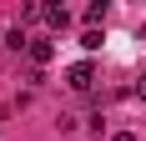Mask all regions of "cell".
I'll use <instances>...</instances> for the list:
<instances>
[{"instance_id":"6da1fadb","label":"cell","mask_w":146,"mask_h":141,"mask_svg":"<svg viewBox=\"0 0 146 141\" xmlns=\"http://www.w3.org/2000/svg\"><path fill=\"white\" fill-rule=\"evenodd\" d=\"M66 81H71V91H91V81H96V66H91V61H76V66L66 70Z\"/></svg>"},{"instance_id":"7a4b0ae2","label":"cell","mask_w":146,"mask_h":141,"mask_svg":"<svg viewBox=\"0 0 146 141\" xmlns=\"http://www.w3.org/2000/svg\"><path fill=\"white\" fill-rule=\"evenodd\" d=\"M45 20H50L56 30H66L71 25V10H66V5H45Z\"/></svg>"},{"instance_id":"3957f363","label":"cell","mask_w":146,"mask_h":141,"mask_svg":"<svg viewBox=\"0 0 146 141\" xmlns=\"http://www.w3.org/2000/svg\"><path fill=\"white\" fill-rule=\"evenodd\" d=\"M50 56H56V45H50V41H30V61H35V66H45Z\"/></svg>"},{"instance_id":"277c9868","label":"cell","mask_w":146,"mask_h":141,"mask_svg":"<svg viewBox=\"0 0 146 141\" xmlns=\"http://www.w3.org/2000/svg\"><path fill=\"white\" fill-rule=\"evenodd\" d=\"M101 41H106L101 30H86V35H81V45H86V51H101Z\"/></svg>"},{"instance_id":"5b68a950","label":"cell","mask_w":146,"mask_h":141,"mask_svg":"<svg viewBox=\"0 0 146 141\" xmlns=\"http://www.w3.org/2000/svg\"><path fill=\"white\" fill-rule=\"evenodd\" d=\"M111 141H136V136H131V131H116V136H111Z\"/></svg>"}]
</instances>
